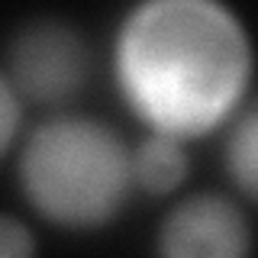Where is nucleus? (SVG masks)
I'll list each match as a JSON object with an SVG mask.
<instances>
[{"instance_id": "f257e3e1", "label": "nucleus", "mask_w": 258, "mask_h": 258, "mask_svg": "<svg viewBox=\"0 0 258 258\" xmlns=\"http://www.w3.org/2000/svg\"><path fill=\"white\" fill-rule=\"evenodd\" d=\"M252 39L216 0H145L116 26L110 52L119 100L149 133L194 142L248 107Z\"/></svg>"}, {"instance_id": "f03ea898", "label": "nucleus", "mask_w": 258, "mask_h": 258, "mask_svg": "<svg viewBox=\"0 0 258 258\" xmlns=\"http://www.w3.org/2000/svg\"><path fill=\"white\" fill-rule=\"evenodd\" d=\"M129 155L133 145L107 119L58 110L23 139L16 181L45 223L94 232L116 223L136 194Z\"/></svg>"}, {"instance_id": "7ed1b4c3", "label": "nucleus", "mask_w": 258, "mask_h": 258, "mask_svg": "<svg viewBox=\"0 0 258 258\" xmlns=\"http://www.w3.org/2000/svg\"><path fill=\"white\" fill-rule=\"evenodd\" d=\"M4 75L23 103L64 110L91 78V48L68 23L36 20L16 29Z\"/></svg>"}, {"instance_id": "20e7f679", "label": "nucleus", "mask_w": 258, "mask_h": 258, "mask_svg": "<svg viewBox=\"0 0 258 258\" xmlns=\"http://www.w3.org/2000/svg\"><path fill=\"white\" fill-rule=\"evenodd\" d=\"M252 223L239 200L197 190L171 204L155 232V258H248Z\"/></svg>"}, {"instance_id": "39448f33", "label": "nucleus", "mask_w": 258, "mask_h": 258, "mask_svg": "<svg viewBox=\"0 0 258 258\" xmlns=\"http://www.w3.org/2000/svg\"><path fill=\"white\" fill-rule=\"evenodd\" d=\"M129 161H133V187L152 197H171L190 177L187 142L171 139V136L145 133L133 145Z\"/></svg>"}, {"instance_id": "423d86ee", "label": "nucleus", "mask_w": 258, "mask_h": 258, "mask_svg": "<svg viewBox=\"0 0 258 258\" xmlns=\"http://www.w3.org/2000/svg\"><path fill=\"white\" fill-rule=\"evenodd\" d=\"M226 171H229L236 190L242 194L245 204L255 200V171H258V145H255V129H258V116L255 107L248 103L242 113L232 116V123L226 126Z\"/></svg>"}, {"instance_id": "0eeeda50", "label": "nucleus", "mask_w": 258, "mask_h": 258, "mask_svg": "<svg viewBox=\"0 0 258 258\" xmlns=\"http://www.w3.org/2000/svg\"><path fill=\"white\" fill-rule=\"evenodd\" d=\"M39 242L29 223L13 213H0V258H36Z\"/></svg>"}, {"instance_id": "6e6552de", "label": "nucleus", "mask_w": 258, "mask_h": 258, "mask_svg": "<svg viewBox=\"0 0 258 258\" xmlns=\"http://www.w3.org/2000/svg\"><path fill=\"white\" fill-rule=\"evenodd\" d=\"M23 107L26 103L20 100V94L13 91L10 78L4 75L0 68V158L13 149V142L20 139V129H23Z\"/></svg>"}]
</instances>
